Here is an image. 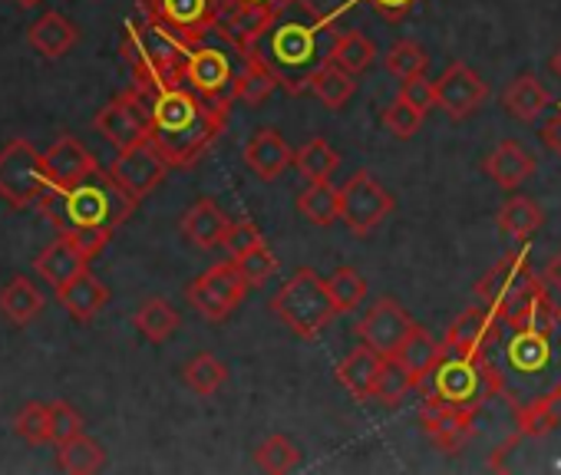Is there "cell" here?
<instances>
[{
  "label": "cell",
  "instance_id": "cell-25",
  "mask_svg": "<svg viewBox=\"0 0 561 475\" xmlns=\"http://www.w3.org/2000/svg\"><path fill=\"white\" fill-rule=\"evenodd\" d=\"M57 298H60V304H64L80 324H87V321H93V317L110 304V288H106L100 278H93L90 271H83V275H77L73 281H67V285L57 291Z\"/></svg>",
  "mask_w": 561,
  "mask_h": 475
},
{
  "label": "cell",
  "instance_id": "cell-51",
  "mask_svg": "<svg viewBox=\"0 0 561 475\" xmlns=\"http://www.w3.org/2000/svg\"><path fill=\"white\" fill-rule=\"evenodd\" d=\"M403 86H400V93L407 96V100H413L423 113H430L433 106H436V83L433 80H426V73H416V77H407V80H400Z\"/></svg>",
  "mask_w": 561,
  "mask_h": 475
},
{
  "label": "cell",
  "instance_id": "cell-1",
  "mask_svg": "<svg viewBox=\"0 0 561 475\" xmlns=\"http://www.w3.org/2000/svg\"><path fill=\"white\" fill-rule=\"evenodd\" d=\"M331 40L334 31H328V21L308 0H288L285 8L261 21L251 34H244L238 47L244 60H254L274 77L277 90L305 96L311 93L318 70L328 63Z\"/></svg>",
  "mask_w": 561,
  "mask_h": 475
},
{
  "label": "cell",
  "instance_id": "cell-38",
  "mask_svg": "<svg viewBox=\"0 0 561 475\" xmlns=\"http://www.w3.org/2000/svg\"><path fill=\"white\" fill-rule=\"evenodd\" d=\"M57 465L64 472H73V475H90V472H100L106 465V452L96 439H90L87 432L60 442V452H57Z\"/></svg>",
  "mask_w": 561,
  "mask_h": 475
},
{
  "label": "cell",
  "instance_id": "cell-31",
  "mask_svg": "<svg viewBox=\"0 0 561 475\" xmlns=\"http://www.w3.org/2000/svg\"><path fill=\"white\" fill-rule=\"evenodd\" d=\"M541 224H545L541 205L531 201V198H525V195H515V198H508V201L499 208V228H502L508 238H515V242H528L531 234L541 231Z\"/></svg>",
  "mask_w": 561,
  "mask_h": 475
},
{
  "label": "cell",
  "instance_id": "cell-8",
  "mask_svg": "<svg viewBox=\"0 0 561 475\" xmlns=\"http://www.w3.org/2000/svg\"><path fill=\"white\" fill-rule=\"evenodd\" d=\"M142 14L175 34L182 44H202L221 27L225 4L221 0H139Z\"/></svg>",
  "mask_w": 561,
  "mask_h": 475
},
{
  "label": "cell",
  "instance_id": "cell-20",
  "mask_svg": "<svg viewBox=\"0 0 561 475\" xmlns=\"http://www.w3.org/2000/svg\"><path fill=\"white\" fill-rule=\"evenodd\" d=\"M182 234L202 252H215L225 245V234L231 228V218L211 201V198H198L192 208H185L182 221H179Z\"/></svg>",
  "mask_w": 561,
  "mask_h": 475
},
{
  "label": "cell",
  "instance_id": "cell-14",
  "mask_svg": "<svg viewBox=\"0 0 561 475\" xmlns=\"http://www.w3.org/2000/svg\"><path fill=\"white\" fill-rule=\"evenodd\" d=\"M169 162L165 155L159 152V146L152 139H142L129 149H119V155L110 162V172L113 178L133 195V198H146L149 192H156L162 185V178L169 175Z\"/></svg>",
  "mask_w": 561,
  "mask_h": 475
},
{
  "label": "cell",
  "instance_id": "cell-43",
  "mask_svg": "<svg viewBox=\"0 0 561 475\" xmlns=\"http://www.w3.org/2000/svg\"><path fill=\"white\" fill-rule=\"evenodd\" d=\"M328 291H331L337 311L347 314V311H357V308L364 304V298H367V281H364V275H360L357 268L341 265V268L328 278Z\"/></svg>",
  "mask_w": 561,
  "mask_h": 475
},
{
  "label": "cell",
  "instance_id": "cell-2",
  "mask_svg": "<svg viewBox=\"0 0 561 475\" xmlns=\"http://www.w3.org/2000/svg\"><path fill=\"white\" fill-rule=\"evenodd\" d=\"M228 106V100H208L185 83L149 93L152 142L172 169H192L225 132Z\"/></svg>",
  "mask_w": 561,
  "mask_h": 475
},
{
  "label": "cell",
  "instance_id": "cell-6",
  "mask_svg": "<svg viewBox=\"0 0 561 475\" xmlns=\"http://www.w3.org/2000/svg\"><path fill=\"white\" fill-rule=\"evenodd\" d=\"M271 311L291 334L301 340H314L341 311L328 291V281H321L311 268H298L271 298Z\"/></svg>",
  "mask_w": 561,
  "mask_h": 475
},
{
  "label": "cell",
  "instance_id": "cell-53",
  "mask_svg": "<svg viewBox=\"0 0 561 475\" xmlns=\"http://www.w3.org/2000/svg\"><path fill=\"white\" fill-rule=\"evenodd\" d=\"M538 136H541V142H545V146L561 159V106L545 119V126H541V132H538Z\"/></svg>",
  "mask_w": 561,
  "mask_h": 475
},
{
  "label": "cell",
  "instance_id": "cell-42",
  "mask_svg": "<svg viewBox=\"0 0 561 475\" xmlns=\"http://www.w3.org/2000/svg\"><path fill=\"white\" fill-rule=\"evenodd\" d=\"M298 462H301V452H298V445L288 436H267L254 449V465L261 472H271V475L291 472V468H298Z\"/></svg>",
  "mask_w": 561,
  "mask_h": 475
},
{
  "label": "cell",
  "instance_id": "cell-17",
  "mask_svg": "<svg viewBox=\"0 0 561 475\" xmlns=\"http://www.w3.org/2000/svg\"><path fill=\"white\" fill-rule=\"evenodd\" d=\"M472 422H476L472 409H456V406H439V403H423V409H420L423 432L443 452H459L476 429Z\"/></svg>",
  "mask_w": 561,
  "mask_h": 475
},
{
  "label": "cell",
  "instance_id": "cell-50",
  "mask_svg": "<svg viewBox=\"0 0 561 475\" xmlns=\"http://www.w3.org/2000/svg\"><path fill=\"white\" fill-rule=\"evenodd\" d=\"M50 422H54V442H67L83 432V416L70 403H50Z\"/></svg>",
  "mask_w": 561,
  "mask_h": 475
},
{
  "label": "cell",
  "instance_id": "cell-13",
  "mask_svg": "<svg viewBox=\"0 0 561 475\" xmlns=\"http://www.w3.org/2000/svg\"><path fill=\"white\" fill-rule=\"evenodd\" d=\"M390 211H393V195L367 169L354 172L347 185H341V221L354 234L367 238L374 228L387 221Z\"/></svg>",
  "mask_w": 561,
  "mask_h": 475
},
{
  "label": "cell",
  "instance_id": "cell-39",
  "mask_svg": "<svg viewBox=\"0 0 561 475\" xmlns=\"http://www.w3.org/2000/svg\"><path fill=\"white\" fill-rule=\"evenodd\" d=\"M420 390V380L397 360V357H383V370H380V380H377V390H374V399L383 403V406H400L410 393Z\"/></svg>",
  "mask_w": 561,
  "mask_h": 475
},
{
  "label": "cell",
  "instance_id": "cell-55",
  "mask_svg": "<svg viewBox=\"0 0 561 475\" xmlns=\"http://www.w3.org/2000/svg\"><path fill=\"white\" fill-rule=\"evenodd\" d=\"M551 73L561 80V47H558V50H554V57H551Z\"/></svg>",
  "mask_w": 561,
  "mask_h": 475
},
{
  "label": "cell",
  "instance_id": "cell-5",
  "mask_svg": "<svg viewBox=\"0 0 561 475\" xmlns=\"http://www.w3.org/2000/svg\"><path fill=\"white\" fill-rule=\"evenodd\" d=\"M499 390H502V380L485 360V354H466L446 344L433 370L420 380L423 403H439V406H456V409H472V413H479V406L492 399Z\"/></svg>",
  "mask_w": 561,
  "mask_h": 475
},
{
  "label": "cell",
  "instance_id": "cell-35",
  "mask_svg": "<svg viewBox=\"0 0 561 475\" xmlns=\"http://www.w3.org/2000/svg\"><path fill=\"white\" fill-rule=\"evenodd\" d=\"M298 211L318 224V228H331L334 221H341V188H334L331 182H311L301 195H298Z\"/></svg>",
  "mask_w": 561,
  "mask_h": 475
},
{
  "label": "cell",
  "instance_id": "cell-19",
  "mask_svg": "<svg viewBox=\"0 0 561 475\" xmlns=\"http://www.w3.org/2000/svg\"><path fill=\"white\" fill-rule=\"evenodd\" d=\"M241 155H244V165H248L257 178H264V182L280 178V175H285V172L295 165V149L285 142V136H280L277 129H257V132L244 142Z\"/></svg>",
  "mask_w": 561,
  "mask_h": 475
},
{
  "label": "cell",
  "instance_id": "cell-37",
  "mask_svg": "<svg viewBox=\"0 0 561 475\" xmlns=\"http://www.w3.org/2000/svg\"><path fill=\"white\" fill-rule=\"evenodd\" d=\"M337 165H341L337 149H334L328 139H321V136L308 139V142L295 152V169H298L308 182H331V175L337 172Z\"/></svg>",
  "mask_w": 561,
  "mask_h": 475
},
{
  "label": "cell",
  "instance_id": "cell-32",
  "mask_svg": "<svg viewBox=\"0 0 561 475\" xmlns=\"http://www.w3.org/2000/svg\"><path fill=\"white\" fill-rule=\"evenodd\" d=\"M518 436L522 439H541L548 436L551 429L561 426V390L535 399V403H525L518 406Z\"/></svg>",
  "mask_w": 561,
  "mask_h": 475
},
{
  "label": "cell",
  "instance_id": "cell-34",
  "mask_svg": "<svg viewBox=\"0 0 561 475\" xmlns=\"http://www.w3.org/2000/svg\"><path fill=\"white\" fill-rule=\"evenodd\" d=\"M311 93L328 106V109H341V106H347L351 100H354V93H357V73H351V70H344V67H337V63H324L321 70H318V77H314V83H311Z\"/></svg>",
  "mask_w": 561,
  "mask_h": 475
},
{
  "label": "cell",
  "instance_id": "cell-44",
  "mask_svg": "<svg viewBox=\"0 0 561 475\" xmlns=\"http://www.w3.org/2000/svg\"><path fill=\"white\" fill-rule=\"evenodd\" d=\"M274 90H277L274 77H271L264 67H257L254 60H244V67L238 70L231 100H241V103H248V106H257V103H264Z\"/></svg>",
  "mask_w": 561,
  "mask_h": 475
},
{
  "label": "cell",
  "instance_id": "cell-33",
  "mask_svg": "<svg viewBox=\"0 0 561 475\" xmlns=\"http://www.w3.org/2000/svg\"><path fill=\"white\" fill-rule=\"evenodd\" d=\"M328 60L360 77V73L370 70V63L377 60V47H374L360 31H334Z\"/></svg>",
  "mask_w": 561,
  "mask_h": 475
},
{
  "label": "cell",
  "instance_id": "cell-54",
  "mask_svg": "<svg viewBox=\"0 0 561 475\" xmlns=\"http://www.w3.org/2000/svg\"><path fill=\"white\" fill-rule=\"evenodd\" d=\"M545 285H548L551 291H558V294H561V252L545 265Z\"/></svg>",
  "mask_w": 561,
  "mask_h": 475
},
{
  "label": "cell",
  "instance_id": "cell-12",
  "mask_svg": "<svg viewBox=\"0 0 561 475\" xmlns=\"http://www.w3.org/2000/svg\"><path fill=\"white\" fill-rule=\"evenodd\" d=\"M96 132L116 146V149H129L142 139H152V113H149V93L142 86L126 90L123 96L110 100L96 119H93Z\"/></svg>",
  "mask_w": 561,
  "mask_h": 475
},
{
  "label": "cell",
  "instance_id": "cell-52",
  "mask_svg": "<svg viewBox=\"0 0 561 475\" xmlns=\"http://www.w3.org/2000/svg\"><path fill=\"white\" fill-rule=\"evenodd\" d=\"M370 4H374V11H377L383 21L400 24V21H407V18L413 14V8L420 4V0H370Z\"/></svg>",
  "mask_w": 561,
  "mask_h": 475
},
{
  "label": "cell",
  "instance_id": "cell-48",
  "mask_svg": "<svg viewBox=\"0 0 561 475\" xmlns=\"http://www.w3.org/2000/svg\"><path fill=\"white\" fill-rule=\"evenodd\" d=\"M231 262L241 268V275L248 278L251 288H261V285L277 271V258L271 255V248H267L264 242L254 245V248H248V252H241V255H234Z\"/></svg>",
  "mask_w": 561,
  "mask_h": 475
},
{
  "label": "cell",
  "instance_id": "cell-3",
  "mask_svg": "<svg viewBox=\"0 0 561 475\" xmlns=\"http://www.w3.org/2000/svg\"><path fill=\"white\" fill-rule=\"evenodd\" d=\"M139 198H133L106 169H93L83 182H77L73 188H54L47 185V192L41 195L37 208L60 228V234H77L83 228H103V231H116L133 211H136Z\"/></svg>",
  "mask_w": 561,
  "mask_h": 475
},
{
  "label": "cell",
  "instance_id": "cell-29",
  "mask_svg": "<svg viewBox=\"0 0 561 475\" xmlns=\"http://www.w3.org/2000/svg\"><path fill=\"white\" fill-rule=\"evenodd\" d=\"M225 4V18H221V31L234 40H241L244 34H251L261 21H267L274 11H280L288 0H221Z\"/></svg>",
  "mask_w": 561,
  "mask_h": 475
},
{
  "label": "cell",
  "instance_id": "cell-47",
  "mask_svg": "<svg viewBox=\"0 0 561 475\" xmlns=\"http://www.w3.org/2000/svg\"><path fill=\"white\" fill-rule=\"evenodd\" d=\"M430 67V57L420 44L413 40H397L390 50H387V70L397 77V80H407V77H416V73H426Z\"/></svg>",
  "mask_w": 561,
  "mask_h": 475
},
{
  "label": "cell",
  "instance_id": "cell-7",
  "mask_svg": "<svg viewBox=\"0 0 561 475\" xmlns=\"http://www.w3.org/2000/svg\"><path fill=\"white\" fill-rule=\"evenodd\" d=\"M244 67V54L234 37H228L221 27L205 37L202 44L188 47V63H185V86L208 100H231L238 70Z\"/></svg>",
  "mask_w": 561,
  "mask_h": 475
},
{
  "label": "cell",
  "instance_id": "cell-9",
  "mask_svg": "<svg viewBox=\"0 0 561 475\" xmlns=\"http://www.w3.org/2000/svg\"><path fill=\"white\" fill-rule=\"evenodd\" d=\"M248 278L241 275V268L228 258V262H215L208 271H202L188 288H185V301L208 321V324H221L228 321V314L244 301L248 294Z\"/></svg>",
  "mask_w": 561,
  "mask_h": 475
},
{
  "label": "cell",
  "instance_id": "cell-40",
  "mask_svg": "<svg viewBox=\"0 0 561 475\" xmlns=\"http://www.w3.org/2000/svg\"><path fill=\"white\" fill-rule=\"evenodd\" d=\"M439 354H443V344L439 340H433L420 324L413 327V334L403 340V347H400V354H397V360L416 376V380H423L430 370H433V363L439 360Z\"/></svg>",
  "mask_w": 561,
  "mask_h": 475
},
{
  "label": "cell",
  "instance_id": "cell-36",
  "mask_svg": "<svg viewBox=\"0 0 561 475\" xmlns=\"http://www.w3.org/2000/svg\"><path fill=\"white\" fill-rule=\"evenodd\" d=\"M0 311L14 324H31L44 311V294L31 278H14L4 291H0Z\"/></svg>",
  "mask_w": 561,
  "mask_h": 475
},
{
  "label": "cell",
  "instance_id": "cell-26",
  "mask_svg": "<svg viewBox=\"0 0 561 475\" xmlns=\"http://www.w3.org/2000/svg\"><path fill=\"white\" fill-rule=\"evenodd\" d=\"M505 357H508V367L518 373H541L551 360V331L515 327Z\"/></svg>",
  "mask_w": 561,
  "mask_h": 475
},
{
  "label": "cell",
  "instance_id": "cell-10",
  "mask_svg": "<svg viewBox=\"0 0 561 475\" xmlns=\"http://www.w3.org/2000/svg\"><path fill=\"white\" fill-rule=\"evenodd\" d=\"M44 155L34 149L31 139H11L0 149V198H8L18 208L37 205L47 192Z\"/></svg>",
  "mask_w": 561,
  "mask_h": 475
},
{
  "label": "cell",
  "instance_id": "cell-41",
  "mask_svg": "<svg viewBox=\"0 0 561 475\" xmlns=\"http://www.w3.org/2000/svg\"><path fill=\"white\" fill-rule=\"evenodd\" d=\"M182 380H185V386H188L192 393L211 396V393H218V390L225 386L228 367H225L215 354H198V357H192V360L182 367Z\"/></svg>",
  "mask_w": 561,
  "mask_h": 475
},
{
  "label": "cell",
  "instance_id": "cell-24",
  "mask_svg": "<svg viewBox=\"0 0 561 475\" xmlns=\"http://www.w3.org/2000/svg\"><path fill=\"white\" fill-rule=\"evenodd\" d=\"M380 370H383V357H380L377 350H370L367 344H360V347H357L354 354H347V360L337 367V383H341L357 403H367V399H374Z\"/></svg>",
  "mask_w": 561,
  "mask_h": 475
},
{
  "label": "cell",
  "instance_id": "cell-49",
  "mask_svg": "<svg viewBox=\"0 0 561 475\" xmlns=\"http://www.w3.org/2000/svg\"><path fill=\"white\" fill-rule=\"evenodd\" d=\"M264 238H261V231H257V224L251 221V218H241V221H231V228H228V234H225V252L234 258V255H241V252H248V248H254V245H261Z\"/></svg>",
  "mask_w": 561,
  "mask_h": 475
},
{
  "label": "cell",
  "instance_id": "cell-15",
  "mask_svg": "<svg viewBox=\"0 0 561 475\" xmlns=\"http://www.w3.org/2000/svg\"><path fill=\"white\" fill-rule=\"evenodd\" d=\"M413 327H416V321L393 298H380L357 321V337L380 357H397L403 340L413 334Z\"/></svg>",
  "mask_w": 561,
  "mask_h": 475
},
{
  "label": "cell",
  "instance_id": "cell-56",
  "mask_svg": "<svg viewBox=\"0 0 561 475\" xmlns=\"http://www.w3.org/2000/svg\"><path fill=\"white\" fill-rule=\"evenodd\" d=\"M18 4H21V8H37L41 0H18Z\"/></svg>",
  "mask_w": 561,
  "mask_h": 475
},
{
  "label": "cell",
  "instance_id": "cell-22",
  "mask_svg": "<svg viewBox=\"0 0 561 475\" xmlns=\"http://www.w3.org/2000/svg\"><path fill=\"white\" fill-rule=\"evenodd\" d=\"M495 311L485 304V308H469V311H462L453 324H449V331H446V347H453V350H466V354H485V347L492 344V337H495Z\"/></svg>",
  "mask_w": 561,
  "mask_h": 475
},
{
  "label": "cell",
  "instance_id": "cell-18",
  "mask_svg": "<svg viewBox=\"0 0 561 475\" xmlns=\"http://www.w3.org/2000/svg\"><path fill=\"white\" fill-rule=\"evenodd\" d=\"M96 169V159L90 155V149L73 139V136H60L47 152H44V175L54 188H73L77 182H83L90 172Z\"/></svg>",
  "mask_w": 561,
  "mask_h": 475
},
{
  "label": "cell",
  "instance_id": "cell-46",
  "mask_svg": "<svg viewBox=\"0 0 561 475\" xmlns=\"http://www.w3.org/2000/svg\"><path fill=\"white\" fill-rule=\"evenodd\" d=\"M14 432L31 442V445H44L54 442V422H50V403H27L21 409V416L14 419Z\"/></svg>",
  "mask_w": 561,
  "mask_h": 475
},
{
  "label": "cell",
  "instance_id": "cell-30",
  "mask_svg": "<svg viewBox=\"0 0 561 475\" xmlns=\"http://www.w3.org/2000/svg\"><path fill=\"white\" fill-rule=\"evenodd\" d=\"M133 324H136V331H139L149 344H165V340L179 331L182 317H179V311H175L165 298H149V301H142L139 311L133 314Z\"/></svg>",
  "mask_w": 561,
  "mask_h": 475
},
{
  "label": "cell",
  "instance_id": "cell-16",
  "mask_svg": "<svg viewBox=\"0 0 561 475\" xmlns=\"http://www.w3.org/2000/svg\"><path fill=\"white\" fill-rule=\"evenodd\" d=\"M436 83V106L449 116V119H469L485 100H489V83L462 60L449 63L443 70Z\"/></svg>",
  "mask_w": 561,
  "mask_h": 475
},
{
  "label": "cell",
  "instance_id": "cell-45",
  "mask_svg": "<svg viewBox=\"0 0 561 475\" xmlns=\"http://www.w3.org/2000/svg\"><path fill=\"white\" fill-rule=\"evenodd\" d=\"M423 109L413 103V100H407L403 93L383 109V129L390 132V136H397V139H413L416 132H420V126H423Z\"/></svg>",
  "mask_w": 561,
  "mask_h": 475
},
{
  "label": "cell",
  "instance_id": "cell-11",
  "mask_svg": "<svg viewBox=\"0 0 561 475\" xmlns=\"http://www.w3.org/2000/svg\"><path fill=\"white\" fill-rule=\"evenodd\" d=\"M541 288L538 275L528 268L525 255H508L502 258L479 285H476V294L499 314V317H512L518 308H525Z\"/></svg>",
  "mask_w": 561,
  "mask_h": 475
},
{
  "label": "cell",
  "instance_id": "cell-4",
  "mask_svg": "<svg viewBox=\"0 0 561 475\" xmlns=\"http://www.w3.org/2000/svg\"><path fill=\"white\" fill-rule=\"evenodd\" d=\"M119 54L126 67L133 70L136 86L146 93H162L179 83H185V63H188V44H182L165 27L146 21H133L123 34Z\"/></svg>",
  "mask_w": 561,
  "mask_h": 475
},
{
  "label": "cell",
  "instance_id": "cell-23",
  "mask_svg": "<svg viewBox=\"0 0 561 475\" xmlns=\"http://www.w3.org/2000/svg\"><path fill=\"white\" fill-rule=\"evenodd\" d=\"M90 265V255L73 242L70 234H60V242H54L41 258H37V275L50 285V288H64L67 281H73L77 275H83Z\"/></svg>",
  "mask_w": 561,
  "mask_h": 475
},
{
  "label": "cell",
  "instance_id": "cell-28",
  "mask_svg": "<svg viewBox=\"0 0 561 475\" xmlns=\"http://www.w3.org/2000/svg\"><path fill=\"white\" fill-rule=\"evenodd\" d=\"M77 37H80L77 27H73L64 14H57V11L44 14V18L34 21L31 31H27L31 47H34L41 57H47V60H60V57L77 44Z\"/></svg>",
  "mask_w": 561,
  "mask_h": 475
},
{
  "label": "cell",
  "instance_id": "cell-21",
  "mask_svg": "<svg viewBox=\"0 0 561 475\" xmlns=\"http://www.w3.org/2000/svg\"><path fill=\"white\" fill-rule=\"evenodd\" d=\"M535 155L518 142V139H502L485 159H482V172L499 185V188H518L525 178L535 175Z\"/></svg>",
  "mask_w": 561,
  "mask_h": 475
},
{
  "label": "cell",
  "instance_id": "cell-27",
  "mask_svg": "<svg viewBox=\"0 0 561 475\" xmlns=\"http://www.w3.org/2000/svg\"><path fill=\"white\" fill-rule=\"evenodd\" d=\"M548 103H551V93L535 73H518L502 93V106L522 123H535L541 109H548Z\"/></svg>",
  "mask_w": 561,
  "mask_h": 475
}]
</instances>
